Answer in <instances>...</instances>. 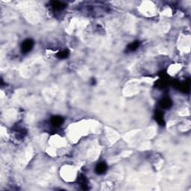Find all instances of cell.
<instances>
[{
	"label": "cell",
	"mask_w": 191,
	"mask_h": 191,
	"mask_svg": "<svg viewBox=\"0 0 191 191\" xmlns=\"http://www.w3.org/2000/svg\"><path fill=\"white\" fill-rule=\"evenodd\" d=\"M34 40L32 39H26L23 40L22 44H21V51L23 54L28 53L29 52L32 51V49L34 47Z\"/></svg>",
	"instance_id": "6da1fadb"
},
{
	"label": "cell",
	"mask_w": 191,
	"mask_h": 191,
	"mask_svg": "<svg viewBox=\"0 0 191 191\" xmlns=\"http://www.w3.org/2000/svg\"><path fill=\"white\" fill-rule=\"evenodd\" d=\"M64 118L61 116H58V115L52 116L51 119H50V122H51L52 126L54 128H57L61 126V125L64 123Z\"/></svg>",
	"instance_id": "7a4b0ae2"
},
{
	"label": "cell",
	"mask_w": 191,
	"mask_h": 191,
	"mask_svg": "<svg viewBox=\"0 0 191 191\" xmlns=\"http://www.w3.org/2000/svg\"><path fill=\"white\" fill-rule=\"evenodd\" d=\"M50 5L52 9L57 11H61L66 8V4L59 1H52L50 2Z\"/></svg>",
	"instance_id": "3957f363"
},
{
	"label": "cell",
	"mask_w": 191,
	"mask_h": 191,
	"mask_svg": "<svg viewBox=\"0 0 191 191\" xmlns=\"http://www.w3.org/2000/svg\"><path fill=\"white\" fill-rule=\"evenodd\" d=\"M173 101L169 97H163L160 101V106L163 109H169L172 107Z\"/></svg>",
	"instance_id": "277c9868"
},
{
	"label": "cell",
	"mask_w": 191,
	"mask_h": 191,
	"mask_svg": "<svg viewBox=\"0 0 191 191\" xmlns=\"http://www.w3.org/2000/svg\"><path fill=\"white\" fill-rule=\"evenodd\" d=\"M108 167L107 164L105 162H99L97 163V165L95 167V172L96 174L98 175H102L103 173L106 172Z\"/></svg>",
	"instance_id": "5b68a950"
},
{
	"label": "cell",
	"mask_w": 191,
	"mask_h": 191,
	"mask_svg": "<svg viewBox=\"0 0 191 191\" xmlns=\"http://www.w3.org/2000/svg\"><path fill=\"white\" fill-rule=\"evenodd\" d=\"M155 119L156 122L158 123L160 126H163L165 125L164 117H163V114L161 111L157 110L155 113Z\"/></svg>",
	"instance_id": "8992f818"
},
{
	"label": "cell",
	"mask_w": 191,
	"mask_h": 191,
	"mask_svg": "<svg viewBox=\"0 0 191 191\" xmlns=\"http://www.w3.org/2000/svg\"><path fill=\"white\" fill-rule=\"evenodd\" d=\"M140 46V42L138 40L136 41L132 42V44H128L127 48H126V52H134L135 50H137Z\"/></svg>",
	"instance_id": "52a82bcc"
},
{
	"label": "cell",
	"mask_w": 191,
	"mask_h": 191,
	"mask_svg": "<svg viewBox=\"0 0 191 191\" xmlns=\"http://www.w3.org/2000/svg\"><path fill=\"white\" fill-rule=\"evenodd\" d=\"M178 87L183 92L187 93L190 90V81H185V82L178 84Z\"/></svg>",
	"instance_id": "ba28073f"
},
{
	"label": "cell",
	"mask_w": 191,
	"mask_h": 191,
	"mask_svg": "<svg viewBox=\"0 0 191 191\" xmlns=\"http://www.w3.org/2000/svg\"><path fill=\"white\" fill-rule=\"evenodd\" d=\"M79 182L80 185L82 187V189H84V190H87V189H88V188H87V184H88V183H87V180L85 177V175H81V176L79 177Z\"/></svg>",
	"instance_id": "9c48e42d"
},
{
	"label": "cell",
	"mask_w": 191,
	"mask_h": 191,
	"mask_svg": "<svg viewBox=\"0 0 191 191\" xmlns=\"http://www.w3.org/2000/svg\"><path fill=\"white\" fill-rule=\"evenodd\" d=\"M70 52L68 50H62V51L58 52L57 54H56V56H57L58 58H59V59H65V58H67L68 56H69Z\"/></svg>",
	"instance_id": "30bf717a"
}]
</instances>
